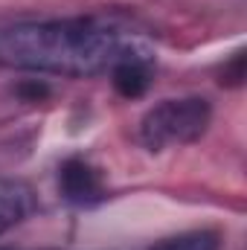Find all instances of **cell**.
Segmentation results:
<instances>
[{"instance_id":"1","label":"cell","mask_w":247,"mask_h":250,"mask_svg":"<svg viewBox=\"0 0 247 250\" xmlns=\"http://www.w3.org/2000/svg\"><path fill=\"white\" fill-rule=\"evenodd\" d=\"M137 38L108 15L23 21L0 29V64L64 79L111 73Z\"/></svg>"},{"instance_id":"2","label":"cell","mask_w":247,"mask_h":250,"mask_svg":"<svg viewBox=\"0 0 247 250\" xmlns=\"http://www.w3.org/2000/svg\"><path fill=\"white\" fill-rule=\"evenodd\" d=\"M209 123H212V105L204 96L163 99L160 105L145 111L140 123V140L151 151L189 146L204 137Z\"/></svg>"},{"instance_id":"3","label":"cell","mask_w":247,"mask_h":250,"mask_svg":"<svg viewBox=\"0 0 247 250\" xmlns=\"http://www.w3.org/2000/svg\"><path fill=\"white\" fill-rule=\"evenodd\" d=\"M59 189H62L64 201H70L73 207H96L108 195L105 184H102V175L82 157H70L62 163Z\"/></svg>"},{"instance_id":"4","label":"cell","mask_w":247,"mask_h":250,"mask_svg":"<svg viewBox=\"0 0 247 250\" xmlns=\"http://www.w3.org/2000/svg\"><path fill=\"white\" fill-rule=\"evenodd\" d=\"M151 73H154V59L148 50L134 47L131 53H125L111 70V82L117 87V93H123L125 99H137L148 90L151 84Z\"/></svg>"},{"instance_id":"5","label":"cell","mask_w":247,"mask_h":250,"mask_svg":"<svg viewBox=\"0 0 247 250\" xmlns=\"http://www.w3.org/2000/svg\"><path fill=\"white\" fill-rule=\"evenodd\" d=\"M35 209V192L29 184L15 178H0V236L21 224Z\"/></svg>"},{"instance_id":"6","label":"cell","mask_w":247,"mask_h":250,"mask_svg":"<svg viewBox=\"0 0 247 250\" xmlns=\"http://www.w3.org/2000/svg\"><path fill=\"white\" fill-rule=\"evenodd\" d=\"M151 250H218V233H212V230H192V233L163 239Z\"/></svg>"}]
</instances>
